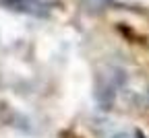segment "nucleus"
<instances>
[{
    "label": "nucleus",
    "instance_id": "obj_1",
    "mask_svg": "<svg viewBox=\"0 0 149 138\" xmlns=\"http://www.w3.org/2000/svg\"><path fill=\"white\" fill-rule=\"evenodd\" d=\"M112 138H143V136L139 132H133V134H130V132H118V134H114Z\"/></svg>",
    "mask_w": 149,
    "mask_h": 138
}]
</instances>
